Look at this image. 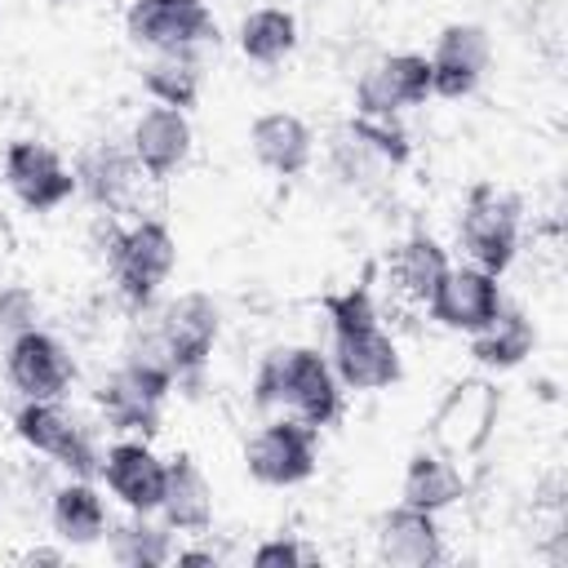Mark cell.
I'll return each instance as SVG.
<instances>
[{"mask_svg":"<svg viewBox=\"0 0 568 568\" xmlns=\"http://www.w3.org/2000/svg\"><path fill=\"white\" fill-rule=\"evenodd\" d=\"M253 404L257 408H288L306 426H328L342 413V382L315 346H275L262 355L253 373Z\"/></svg>","mask_w":568,"mask_h":568,"instance_id":"1","label":"cell"},{"mask_svg":"<svg viewBox=\"0 0 568 568\" xmlns=\"http://www.w3.org/2000/svg\"><path fill=\"white\" fill-rule=\"evenodd\" d=\"M106 262L120 284V297L133 311H146L160 284L173 275L178 240L160 217H142L133 226H106Z\"/></svg>","mask_w":568,"mask_h":568,"instance_id":"2","label":"cell"},{"mask_svg":"<svg viewBox=\"0 0 568 568\" xmlns=\"http://www.w3.org/2000/svg\"><path fill=\"white\" fill-rule=\"evenodd\" d=\"M497 413H501V390L488 377H462L430 413V448L453 462L479 457L484 444L493 439Z\"/></svg>","mask_w":568,"mask_h":568,"instance_id":"3","label":"cell"},{"mask_svg":"<svg viewBox=\"0 0 568 568\" xmlns=\"http://www.w3.org/2000/svg\"><path fill=\"white\" fill-rule=\"evenodd\" d=\"M457 235L475 266H484L488 275H501L519 248V200L497 191L493 182L470 186V195L462 204Z\"/></svg>","mask_w":568,"mask_h":568,"instance_id":"4","label":"cell"},{"mask_svg":"<svg viewBox=\"0 0 568 568\" xmlns=\"http://www.w3.org/2000/svg\"><path fill=\"white\" fill-rule=\"evenodd\" d=\"M217 328H222V311L209 293H182L155 315V333L173 359L178 386H186V390L200 386L204 364H209L213 342H217Z\"/></svg>","mask_w":568,"mask_h":568,"instance_id":"5","label":"cell"},{"mask_svg":"<svg viewBox=\"0 0 568 568\" xmlns=\"http://www.w3.org/2000/svg\"><path fill=\"white\" fill-rule=\"evenodd\" d=\"M13 430L27 448L67 466L75 479H93L98 466H102V453H98L93 435L58 399H22V408L13 413Z\"/></svg>","mask_w":568,"mask_h":568,"instance_id":"6","label":"cell"},{"mask_svg":"<svg viewBox=\"0 0 568 568\" xmlns=\"http://www.w3.org/2000/svg\"><path fill=\"white\" fill-rule=\"evenodd\" d=\"M124 31L151 53H195L200 44L217 40V22L204 0H133Z\"/></svg>","mask_w":568,"mask_h":568,"instance_id":"7","label":"cell"},{"mask_svg":"<svg viewBox=\"0 0 568 568\" xmlns=\"http://www.w3.org/2000/svg\"><path fill=\"white\" fill-rule=\"evenodd\" d=\"M315 426L302 417H280L266 422L248 444H244V466L257 484L266 488H293L315 475Z\"/></svg>","mask_w":568,"mask_h":568,"instance_id":"8","label":"cell"},{"mask_svg":"<svg viewBox=\"0 0 568 568\" xmlns=\"http://www.w3.org/2000/svg\"><path fill=\"white\" fill-rule=\"evenodd\" d=\"M328 364H333V373L346 390H386L404 373L399 351H395V342L386 337V328L377 320L333 328Z\"/></svg>","mask_w":568,"mask_h":568,"instance_id":"9","label":"cell"},{"mask_svg":"<svg viewBox=\"0 0 568 568\" xmlns=\"http://www.w3.org/2000/svg\"><path fill=\"white\" fill-rule=\"evenodd\" d=\"M430 98V58L426 53H390L377 58L355 84V115H399Z\"/></svg>","mask_w":568,"mask_h":568,"instance_id":"10","label":"cell"},{"mask_svg":"<svg viewBox=\"0 0 568 568\" xmlns=\"http://www.w3.org/2000/svg\"><path fill=\"white\" fill-rule=\"evenodd\" d=\"M4 373H9V386L22 399H62L71 377H75V364H71L67 346L53 333L27 328V333L9 337Z\"/></svg>","mask_w":568,"mask_h":568,"instance_id":"11","label":"cell"},{"mask_svg":"<svg viewBox=\"0 0 568 568\" xmlns=\"http://www.w3.org/2000/svg\"><path fill=\"white\" fill-rule=\"evenodd\" d=\"M4 182L36 213H49L75 195V173L62 164V155L31 138H18L4 146Z\"/></svg>","mask_w":568,"mask_h":568,"instance_id":"12","label":"cell"},{"mask_svg":"<svg viewBox=\"0 0 568 568\" xmlns=\"http://www.w3.org/2000/svg\"><path fill=\"white\" fill-rule=\"evenodd\" d=\"M430 315L453 328V333H479L506 302H501V284L497 275H488L484 266H448L435 284V293L426 297Z\"/></svg>","mask_w":568,"mask_h":568,"instance_id":"13","label":"cell"},{"mask_svg":"<svg viewBox=\"0 0 568 568\" xmlns=\"http://www.w3.org/2000/svg\"><path fill=\"white\" fill-rule=\"evenodd\" d=\"M493 58V40L479 22H448L430 49V93L435 98H466L479 89Z\"/></svg>","mask_w":568,"mask_h":568,"instance_id":"14","label":"cell"},{"mask_svg":"<svg viewBox=\"0 0 568 568\" xmlns=\"http://www.w3.org/2000/svg\"><path fill=\"white\" fill-rule=\"evenodd\" d=\"M98 475L106 479V488L133 515H155L160 510V497H164V457H155V448L146 439H115L102 453Z\"/></svg>","mask_w":568,"mask_h":568,"instance_id":"15","label":"cell"},{"mask_svg":"<svg viewBox=\"0 0 568 568\" xmlns=\"http://www.w3.org/2000/svg\"><path fill=\"white\" fill-rule=\"evenodd\" d=\"M129 151H133V160H138V169L146 178H173L191 155V120H186V111L164 106V102L146 106L133 120Z\"/></svg>","mask_w":568,"mask_h":568,"instance_id":"16","label":"cell"},{"mask_svg":"<svg viewBox=\"0 0 568 568\" xmlns=\"http://www.w3.org/2000/svg\"><path fill=\"white\" fill-rule=\"evenodd\" d=\"M377 559L395 568H435L444 564V532L430 510L399 501L377 524Z\"/></svg>","mask_w":568,"mask_h":568,"instance_id":"17","label":"cell"},{"mask_svg":"<svg viewBox=\"0 0 568 568\" xmlns=\"http://www.w3.org/2000/svg\"><path fill=\"white\" fill-rule=\"evenodd\" d=\"M248 146H253L257 164H266L280 178L306 173V164L315 155V138H311V129L293 111H266V115H257L253 129H248Z\"/></svg>","mask_w":568,"mask_h":568,"instance_id":"18","label":"cell"},{"mask_svg":"<svg viewBox=\"0 0 568 568\" xmlns=\"http://www.w3.org/2000/svg\"><path fill=\"white\" fill-rule=\"evenodd\" d=\"M160 515L173 532H204L213 524V488H209L204 470L195 466V457L178 453V457L164 462Z\"/></svg>","mask_w":568,"mask_h":568,"instance_id":"19","label":"cell"},{"mask_svg":"<svg viewBox=\"0 0 568 568\" xmlns=\"http://www.w3.org/2000/svg\"><path fill=\"white\" fill-rule=\"evenodd\" d=\"M138 160H133V151L129 146H120V142H98V146H89L84 155H80V164H75V191H84L98 209H115V204H124V195L133 191V182H138Z\"/></svg>","mask_w":568,"mask_h":568,"instance_id":"20","label":"cell"},{"mask_svg":"<svg viewBox=\"0 0 568 568\" xmlns=\"http://www.w3.org/2000/svg\"><path fill=\"white\" fill-rule=\"evenodd\" d=\"M462 493H466V479L453 457H444L435 448H417L408 457V466H404V501L408 506L439 515L453 501H462Z\"/></svg>","mask_w":568,"mask_h":568,"instance_id":"21","label":"cell"},{"mask_svg":"<svg viewBox=\"0 0 568 568\" xmlns=\"http://www.w3.org/2000/svg\"><path fill=\"white\" fill-rule=\"evenodd\" d=\"M532 342H537V333H532L528 315L515 306H501L479 333H470V355L484 368H515L532 355Z\"/></svg>","mask_w":568,"mask_h":568,"instance_id":"22","label":"cell"},{"mask_svg":"<svg viewBox=\"0 0 568 568\" xmlns=\"http://www.w3.org/2000/svg\"><path fill=\"white\" fill-rule=\"evenodd\" d=\"M49 515H53L58 537L71 541V546H93V541L106 537V501L98 497V488H93L89 479L62 484V488L53 493Z\"/></svg>","mask_w":568,"mask_h":568,"instance_id":"23","label":"cell"},{"mask_svg":"<svg viewBox=\"0 0 568 568\" xmlns=\"http://www.w3.org/2000/svg\"><path fill=\"white\" fill-rule=\"evenodd\" d=\"M293 44H297V18L288 9H280V4H262L240 22V53L248 62L271 67V62L288 58Z\"/></svg>","mask_w":568,"mask_h":568,"instance_id":"24","label":"cell"},{"mask_svg":"<svg viewBox=\"0 0 568 568\" xmlns=\"http://www.w3.org/2000/svg\"><path fill=\"white\" fill-rule=\"evenodd\" d=\"M173 528L164 524H151L146 515H133L129 524H106V537H111V559L124 564V568H160L173 559Z\"/></svg>","mask_w":568,"mask_h":568,"instance_id":"25","label":"cell"},{"mask_svg":"<svg viewBox=\"0 0 568 568\" xmlns=\"http://www.w3.org/2000/svg\"><path fill=\"white\" fill-rule=\"evenodd\" d=\"M448 266H453V262H448L444 244H439L435 235H426V231H413V235L399 244V253H395V280H399V288H404L408 297H417V302H426V297L435 293V284H439V275H444Z\"/></svg>","mask_w":568,"mask_h":568,"instance_id":"26","label":"cell"},{"mask_svg":"<svg viewBox=\"0 0 568 568\" xmlns=\"http://www.w3.org/2000/svg\"><path fill=\"white\" fill-rule=\"evenodd\" d=\"M142 84L155 102L186 111L200 98V62H195V53H155L142 67Z\"/></svg>","mask_w":568,"mask_h":568,"instance_id":"27","label":"cell"},{"mask_svg":"<svg viewBox=\"0 0 568 568\" xmlns=\"http://www.w3.org/2000/svg\"><path fill=\"white\" fill-rule=\"evenodd\" d=\"M328 160H333V169H337V178H342L346 186H373V182L390 169L351 124H342V129L328 138Z\"/></svg>","mask_w":568,"mask_h":568,"instance_id":"28","label":"cell"},{"mask_svg":"<svg viewBox=\"0 0 568 568\" xmlns=\"http://www.w3.org/2000/svg\"><path fill=\"white\" fill-rule=\"evenodd\" d=\"M346 124H351V129H355V133H359V138H364L390 169H404V164H408L413 146H408V133L395 124V115H390V120H382V115H351Z\"/></svg>","mask_w":568,"mask_h":568,"instance_id":"29","label":"cell"},{"mask_svg":"<svg viewBox=\"0 0 568 568\" xmlns=\"http://www.w3.org/2000/svg\"><path fill=\"white\" fill-rule=\"evenodd\" d=\"M40 320V302L27 284H4L0 288V337H18L27 328H36Z\"/></svg>","mask_w":568,"mask_h":568,"instance_id":"30","label":"cell"},{"mask_svg":"<svg viewBox=\"0 0 568 568\" xmlns=\"http://www.w3.org/2000/svg\"><path fill=\"white\" fill-rule=\"evenodd\" d=\"M324 311H328V328H342V324H364V320H377V306H373V293L364 284H351L342 293H328L324 297Z\"/></svg>","mask_w":568,"mask_h":568,"instance_id":"31","label":"cell"},{"mask_svg":"<svg viewBox=\"0 0 568 568\" xmlns=\"http://www.w3.org/2000/svg\"><path fill=\"white\" fill-rule=\"evenodd\" d=\"M306 559H311V550H306L302 541H293V537H266V541L253 546V555H248L253 568H302Z\"/></svg>","mask_w":568,"mask_h":568,"instance_id":"32","label":"cell"},{"mask_svg":"<svg viewBox=\"0 0 568 568\" xmlns=\"http://www.w3.org/2000/svg\"><path fill=\"white\" fill-rule=\"evenodd\" d=\"M182 568H217V555L213 550H178L173 555Z\"/></svg>","mask_w":568,"mask_h":568,"instance_id":"33","label":"cell"},{"mask_svg":"<svg viewBox=\"0 0 568 568\" xmlns=\"http://www.w3.org/2000/svg\"><path fill=\"white\" fill-rule=\"evenodd\" d=\"M27 559H31V564H58V555H53V550H31Z\"/></svg>","mask_w":568,"mask_h":568,"instance_id":"34","label":"cell"}]
</instances>
